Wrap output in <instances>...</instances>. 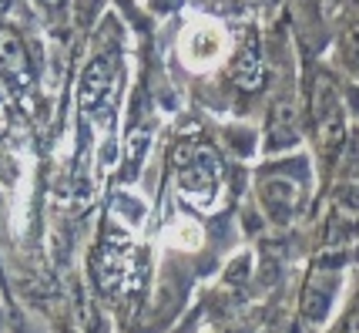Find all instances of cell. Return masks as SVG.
Instances as JSON below:
<instances>
[{"label":"cell","instance_id":"6da1fadb","mask_svg":"<svg viewBox=\"0 0 359 333\" xmlns=\"http://www.w3.org/2000/svg\"><path fill=\"white\" fill-rule=\"evenodd\" d=\"M313 111H316V131H319L323 148L336 152L343 145V108H339V98L329 88L326 78H319V88L313 95Z\"/></svg>","mask_w":359,"mask_h":333},{"label":"cell","instance_id":"7a4b0ae2","mask_svg":"<svg viewBox=\"0 0 359 333\" xmlns=\"http://www.w3.org/2000/svg\"><path fill=\"white\" fill-rule=\"evenodd\" d=\"M232 81L238 88H245V91H255L262 84V51H259L255 31H249L242 37V48H238L232 64Z\"/></svg>","mask_w":359,"mask_h":333},{"label":"cell","instance_id":"3957f363","mask_svg":"<svg viewBox=\"0 0 359 333\" xmlns=\"http://www.w3.org/2000/svg\"><path fill=\"white\" fill-rule=\"evenodd\" d=\"M262 202H266L269 216L285 226L292 219V209H296V185L289 178H269L262 185Z\"/></svg>","mask_w":359,"mask_h":333},{"label":"cell","instance_id":"277c9868","mask_svg":"<svg viewBox=\"0 0 359 333\" xmlns=\"http://www.w3.org/2000/svg\"><path fill=\"white\" fill-rule=\"evenodd\" d=\"M299 131H296V111L289 101H282L272 108V122H269V148H289L296 145Z\"/></svg>","mask_w":359,"mask_h":333},{"label":"cell","instance_id":"5b68a950","mask_svg":"<svg viewBox=\"0 0 359 333\" xmlns=\"http://www.w3.org/2000/svg\"><path fill=\"white\" fill-rule=\"evenodd\" d=\"M108 81H111V61L108 58H97V61L88 67V74H84V81H81V105L88 108V105H97L101 101V95L108 91Z\"/></svg>","mask_w":359,"mask_h":333},{"label":"cell","instance_id":"8992f818","mask_svg":"<svg viewBox=\"0 0 359 333\" xmlns=\"http://www.w3.org/2000/svg\"><path fill=\"white\" fill-rule=\"evenodd\" d=\"M329 303H332V286H323L319 280H313L302 293V313L313 323H323L329 313Z\"/></svg>","mask_w":359,"mask_h":333},{"label":"cell","instance_id":"52a82bcc","mask_svg":"<svg viewBox=\"0 0 359 333\" xmlns=\"http://www.w3.org/2000/svg\"><path fill=\"white\" fill-rule=\"evenodd\" d=\"M0 67L7 74H17V71L27 67V54H24L20 37L14 31H7V27H0Z\"/></svg>","mask_w":359,"mask_h":333},{"label":"cell","instance_id":"ba28073f","mask_svg":"<svg viewBox=\"0 0 359 333\" xmlns=\"http://www.w3.org/2000/svg\"><path fill=\"white\" fill-rule=\"evenodd\" d=\"M346 58H349V67L359 74V24L346 34Z\"/></svg>","mask_w":359,"mask_h":333},{"label":"cell","instance_id":"9c48e42d","mask_svg":"<svg viewBox=\"0 0 359 333\" xmlns=\"http://www.w3.org/2000/svg\"><path fill=\"white\" fill-rule=\"evenodd\" d=\"M245 273H249V256L235 259L232 266H229V280H232V283H242V280H245Z\"/></svg>","mask_w":359,"mask_h":333},{"label":"cell","instance_id":"30bf717a","mask_svg":"<svg viewBox=\"0 0 359 333\" xmlns=\"http://www.w3.org/2000/svg\"><path fill=\"white\" fill-rule=\"evenodd\" d=\"M259 276H262V283L266 286H272L276 283V276H279V263H276V259H266L262 270H259Z\"/></svg>","mask_w":359,"mask_h":333},{"label":"cell","instance_id":"8fae6325","mask_svg":"<svg viewBox=\"0 0 359 333\" xmlns=\"http://www.w3.org/2000/svg\"><path fill=\"white\" fill-rule=\"evenodd\" d=\"M97 4H101V0H81V24H84V27L91 24L94 11H97Z\"/></svg>","mask_w":359,"mask_h":333},{"label":"cell","instance_id":"7c38bea8","mask_svg":"<svg viewBox=\"0 0 359 333\" xmlns=\"http://www.w3.org/2000/svg\"><path fill=\"white\" fill-rule=\"evenodd\" d=\"M178 4H182V0H151V7H155V11H175Z\"/></svg>","mask_w":359,"mask_h":333},{"label":"cell","instance_id":"4fadbf2b","mask_svg":"<svg viewBox=\"0 0 359 333\" xmlns=\"http://www.w3.org/2000/svg\"><path fill=\"white\" fill-rule=\"evenodd\" d=\"M0 330H4V313H0Z\"/></svg>","mask_w":359,"mask_h":333}]
</instances>
